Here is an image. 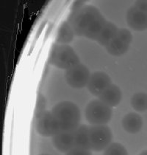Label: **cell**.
I'll use <instances>...</instances> for the list:
<instances>
[{
    "label": "cell",
    "instance_id": "obj_1",
    "mask_svg": "<svg viewBox=\"0 0 147 155\" xmlns=\"http://www.w3.org/2000/svg\"><path fill=\"white\" fill-rule=\"evenodd\" d=\"M60 129L63 131H75L80 125L81 113L79 107L71 101L57 104L51 110Z\"/></svg>",
    "mask_w": 147,
    "mask_h": 155
},
{
    "label": "cell",
    "instance_id": "obj_2",
    "mask_svg": "<svg viewBox=\"0 0 147 155\" xmlns=\"http://www.w3.org/2000/svg\"><path fill=\"white\" fill-rule=\"evenodd\" d=\"M100 15L101 13L94 6L83 5L77 8L68 22L71 25L75 35L84 36L89 27Z\"/></svg>",
    "mask_w": 147,
    "mask_h": 155
},
{
    "label": "cell",
    "instance_id": "obj_3",
    "mask_svg": "<svg viewBox=\"0 0 147 155\" xmlns=\"http://www.w3.org/2000/svg\"><path fill=\"white\" fill-rule=\"evenodd\" d=\"M49 62L58 68L66 70L80 64L79 57L71 46L57 43L51 49Z\"/></svg>",
    "mask_w": 147,
    "mask_h": 155
},
{
    "label": "cell",
    "instance_id": "obj_4",
    "mask_svg": "<svg viewBox=\"0 0 147 155\" xmlns=\"http://www.w3.org/2000/svg\"><path fill=\"white\" fill-rule=\"evenodd\" d=\"M85 114L87 121L91 125H106L112 118L113 111L99 99H95L88 103Z\"/></svg>",
    "mask_w": 147,
    "mask_h": 155
},
{
    "label": "cell",
    "instance_id": "obj_5",
    "mask_svg": "<svg viewBox=\"0 0 147 155\" xmlns=\"http://www.w3.org/2000/svg\"><path fill=\"white\" fill-rule=\"evenodd\" d=\"M113 133L106 125H96L89 126L88 130V141L91 151H105L112 143Z\"/></svg>",
    "mask_w": 147,
    "mask_h": 155
},
{
    "label": "cell",
    "instance_id": "obj_6",
    "mask_svg": "<svg viewBox=\"0 0 147 155\" xmlns=\"http://www.w3.org/2000/svg\"><path fill=\"white\" fill-rule=\"evenodd\" d=\"M91 75L88 67L79 64L66 70L65 78L70 87L74 89H81L88 85Z\"/></svg>",
    "mask_w": 147,
    "mask_h": 155
},
{
    "label": "cell",
    "instance_id": "obj_7",
    "mask_svg": "<svg viewBox=\"0 0 147 155\" xmlns=\"http://www.w3.org/2000/svg\"><path fill=\"white\" fill-rule=\"evenodd\" d=\"M35 120L36 131L43 137H53L61 131L58 122L51 111L46 110Z\"/></svg>",
    "mask_w": 147,
    "mask_h": 155
},
{
    "label": "cell",
    "instance_id": "obj_8",
    "mask_svg": "<svg viewBox=\"0 0 147 155\" xmlns=\"http://www.w3.org/2000/svg\"><path fill=\"white\" fill-rule=\"evenodd\" d=\"M111 84V79L108 74L103 72H96L91 75L87 87L91 94L99 97Z\"/></svg>",
    "mask_w": 147,
    "mask_h": 155
},
{
    "label": "cell",
    "instance_id": "obj_9",
    "mask_svg": "<svg viewBox=\"0 0 147 155\" xmlns=\"http://www.w3.org/2000/svg\"><path fill=\"white\" fill-rule=\"evenodd\" d=\"M127 22L128 26L136 31L147 30V13L133 6L127 13Z\"/></svg>",
    "mask_w": 147,
    "mask_h": 155
},
{
    "label": "cell",
    "instance_id": "obj_10",
    "mask_svg": "<svg viewBox=\"0 0 147 155\" xmlns=\"http://www.w3.org/2000/svg\"><path fill=\"white\" fill-rule=\"evenodd\" d=\"M52 141L58 151L68 153L75 147L74 131H59L52 137Z\"/></svg>",
    "mask_w": 147,
    "mask_h": 155
},
{
    "label": "cell",
    "instance_id": "obj_11",
    "mask_svg": "<svg viewBox=\"0 0 147 155\" xmlns=\"http://www.w3.org/2000/svg\"><path fill=\"white\" fill-rule=\"evenodd\" d=\"M98 97V99L110 107H115L121 102L122 98V92L118 86L111 84Z\"/></svg>",
    "mask_w": 147,
    "mask_h": 155
},
{
    "label": "cell",
    "instance_id": "obj_12",
    "mask_svg": "<svg viewBox=\"0 0 147 155\" xmlns=\"http://www.w3.org/2000/svg\"><path fill=\"white\" fill-rule=\"evenodd\" d=\"M121 124L127 132L130 134H136L143 128V120L140 114L135 112H130L123 117Z\"/></svg>",
    "mask_w": 147,
    "mask_h": 155
},
{
    "label": "cell",
    "instance_id": "obj_13",
    "mask_svg": "<svg viewBox=\"0 0 147 155\" xmlns=\"http://www.w3.org/2000/svg\"><path fill=\"white\" fill-rule=\"evenodd\" d=\"M118 30V28L116 25L107 21L96 41L99 45L104 46L105 48L116 37Z\"/></svg>",
    "mask_w": 147,
    "mask_h": 155
},
{
    "label": "cell",
    "instance_id": "obj_14",
    "mask_svg": "<svg viewBox=\"0 0 147 155\" xmlns=\"http://www.w3.org/2000/svg\"><path fill=\"white\" fill-rule=\"evenodd\" d=\"M74 32L71 25L68 21H64L61 25L57 32L55 41L59 45H68L72 41L74 37Z\"/></svg>",
    "mask_w": 147,
    "mask_h": 155
},
{
    "label": "cell",
    "instance_id": "obj_15",
    "mask_svg": "<svg viewBox=\"0 0 147 155\" xmlns=\"http://www.w3.org/2000/svg\"><path fill=\"white\" fill-rule=\"evenodd\" d=\"M130 45L116 36L105 47L107 52L113 56H121L127 52Z\"/></svg>",
    "mask_w": 147,
    "mask_h": 155
},
{
    "label": "cell",
    "instance_id": "obj_16",
    "mask_svg": "<svg viewBox=\"0 0 147 155\" xmlns=\"http://www.w3.org/2000/svg\"><path fill=\"white\" fill-rule=\"evenodd\" d=\"M88 130L89 126L82 124L74 131L75 147L91 150L88 141Z\"/></svg>",
    "mask_w": 147,
    "mask_h": 155
},
{
    "label": "cell",
    "instance_id": "obj_17",
    "mask_svg": "<svg viewBox=\"0 0 147 155\" xmlns=\"http://www.w3.org/2000/svg\"><path fill=\"white\" fill-rule=\"evenodd\" d=\"M106 22V19L101 14L100 16H99L89 27L84 36L87 38H89V39L96 41Z\"/></svg>",
    "mask_w": 147,
    "mask_h": 155
},
{
    "label": "cell",
    "instance_id": "obj_18",
    "mask_svg": "<svg viewBox=\"0 0 147 155\" xmlns=\"http://www.w3.org/2000/svg\"><path fill=\"white\" fill-rule=\"evenodd\" d=\"M131 105L135 111L143 112L147 110V94L137 92L131 97Z\"/></svg>",
    "mask_w": 147,
    "mask_h": 155
},
{
    "label": "cell",
    "instance_id": "obj_19",
    "mask_svg": "<svg viewBox=\"0 0 147 155\" xmlns=\"http://www.w3.org/2000/svg\"><path fill=\"white\" fill-rule=\"evenodd\" d=\"M103 155H128V152L123 145L111 143L104 151Z\"/></svg>",
    "mask_w": 147,
    "mask_h": 155
},
{
    "label": "cell",
    "instance_id": "obj_20",
    "mask_svg": "<svg viewBox=\"0 0 147 155\" xmlns=\"http://www.w3.org/2000/svg\"><path fill=\"white\" fill-rule=\"evenodd\" d=\"M46 100L45 97L41 93H38V97H37L36 108H35L34 117L35 119L41 116L43 112L46 111Z\"/></svg>",
    "mask_w": 147,
    "mask_h": 155
},
{
    "label": "cell",
    "instance_id": "obj_21",
    "mask_svg": "<svg viewBox=\"0 0 147 155\" xmlns=\"http://www.w3.org/2000/svg\"><path fill=\"white\" fill-rule=\"evenodd\" d=\"M116 36L121 38L124 41L127 42L129 45H130V43L133 41V35L131 32L126 28H118Z\"/></svg>",
    "mask_w": 147,
    "mask_h": 155
},
{
    "label": "cell",
    "instance_id": "obj_22",
    "mask_svg": "<svg viewBox=\"0 0 147 155\" xmlns=\"http://www.w3.org/2000/svg\"><path fill=\"white\" fill-rule=\"evenodd\" d=\"M66 155H92V153L89 149L74 147L68 151Z\"/></svg>",
    "mask_w": 147,
    "mask_h": 155
},
{
    "label": "cell",
    "instance_id": "obj_23",
    "mask_svg": "<svg viewBox=\"0 0 147 155\" xmlns=\"http://www.w3.org/2000/svg\"><path fill=\"white\" fill-rule=\"evenodd\" d=\"M134 6L147 13V1H137L135 3Z\"/></svg>",
    "mask_w": 147,
    "mask_h": 155
},
{
    "label": "cell",
    "instance_id": "obj_24",
    "mask_svg": "<svg viewBox=\"0 0 147 155\" xmlns=\"http://www.w3.org/2000/svg\"><path fill=\"white\" fill-rule=\"evenodd\" d=\"M139 155H147V150H146V151H142V152Z\"/></svg>",
    "mask_w": 147,
    "mask_h": 155
},
{
    "label": "cell",
    "instance_id": "obj_25",
    "mask_svg": "<svg viewBox=\"0 0 147 155\" xmlns=\"http://www.w3.org/2000/svg\"><path fill=\"white\" fill-rule=\"evenodd\" d=\"M39 155H49V154H39Z\"/></svg>",
    "mask_w": 147,
    "mask_h": 155
}]
</instances>
